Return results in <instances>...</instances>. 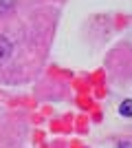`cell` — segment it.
<instances>
[{
    "label": "cell",
    "instance_id": "2",
    "mask_svg": "<svg viewBox=\"0 0 132 148\" xmlns=\"http://www.w3.org/2000/svg\"><path fill=\"white\" fill-rule=\"evenodd\" d=\"M121 113H123V115H130V102H123V106H121Z\"/></svg>",
    "mask_w": 132,
    "mask_h": 148
},
{
    "label": "cell",
    "instance_id": "1",
    "mask_svg": "<svg viewBox=\"0 0 132 148\" xmlns=\"http://www.w3.org/2000/svg\"><path fill=\"white\" fill-rule=\"evenodd\" d=\"M9 56H11V42L5 40V38H0V60H5Z\"/></svg>",
    "mask_w": 132,
    "mask_h": 148
}]
</instances>
